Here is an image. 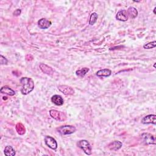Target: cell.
I'll list each match as a JSON object with an SVG mask.
<instances>
[{
  "label": "cell",
  "mask_w": 156,
  "mask_h": 156,
  "mask_svg": "<svg viewBox=\"0 0 156 156\" xmlns=\"http://www.w3.org/2000/svg\"><path fill=\"white\" fill-rule=\"evenodd\" d=\"M16 131L18 134L22 136V135H24L25 134L26 129L23 124L18 123L16 125Z\"/></svg>",
  "instance_id": "cell-18"
},
{
  "label": "cell",
  "mask_w": 156,
  "mask_h": 156,
  "mask_svg": "<svg viewBox=\"0 0 156 156\" xmlns=\"http://www.w3.org/2000/svg\"><path fill=\"white\" fill-rule=\"evenodd\" d=\"M57 131H58L61 135L65 136V135H70L76 132V129L75 126L71 125L62 126L57 129Z\"/></svg>",
  "instance_id": "cell-3"
},
{
  "label": "cell",
  "mask_w": 156,
  "mask_h": 156,
  "mask_svg": "<svg viewBox=\"0 0 156 156\" xmlns=\"http://www.w3.org/2000/svg\"><path fill=\"white\" fill-rule=\"evenodd\" d=\"M1 93H4V94H6L10 96H14L15 95V92L13 90L12 88L7 86H4L1 88Z\"/></svg>",
  "instance_id": "cell-15"
},
{
  "label": "cell",
  "mask_w": 156,
  "mask_h": 156,
  "mask_svg": "<svg viewBox=\"0 0 156 156\" xmlns=\"http://www.w3.org/2000/svg\"><path fill=\"white\" fill-rule=\"evenodd\" d=\"M155 65H156V63H154V69H155Z\"/></svg>",
  "instance_id": "cell-25"
},
{
  "label": "cell",
  "mask_w": 156,
  "mask_h": 156,
  "mask_svg": "<svg viewBox=\"0 0 156 156\" xmlns=\"http://www.w3.org/2000/svg\"><path fill=\"white\" fill-rule=\"evenodd\" d=\"M0 58H1V65H4V64H7V60L6 58H4V57L2 55H1L0 56Z\"/></svg>",
  "instance_id": "cell-22"
},
{
  "label": "cell",
  "mask_w": 156,
  "mask_h": 156,
  "mask_svg": "<svg viewBox=\"0 0 156 156\" xmlns=\"http://www.w3.org/2000/svg\"><path fill=\"white\" fill-rule=\"evenodd\" d=\"M88 71H89V69L83 68V69H81L80 70H77L76 72V74L77 76H78L79 77H83L85 76V75L87 73Z\"/></svg>",
  "instance_id": "cell-19"
},
{
  "label": "cell",
  "mask_w": 156,
  "mask_h": 156,
  "mask_svg": "<svg viewBox=\"0 0 156 156\" xmlns=\"http://www.w3.org/2000/svg\"><path fill=\"white\" fill-rule=\"evenodd\" d=\"M40 68L41 70L42 71V72L46 75H52L54 73V71H53V69L46 64H41L40 65Z\"/></svg>",
  "instance_id": "cell-12"
},
{
  "label": "cell",
  "mask_w": 156,
  "mask_h": 156,
  "mask_svg": "<svg viewBox=\"0 0 156 156\" xmlns=\"http://www.w3.org/2000/svg\"><path fill=\"white\" fill-rule=\"evenodd\" d=\"M58 89L65 95H72L75 93L73 88L68 85H59Z\"/></svg>",
  "instance_id": "cell-7"
},
{
  "label": "cell",
  "mask_w": 156,
  "mask_h": 156,
  "mask_svg": "<svg viewBox=\"0 0 156 156\" xmlns=\"http://www.w3.org/2000/svg\"><path fill=\"white\" fill-rule=\"evenodd\" d=\"M156 46V41H152V42H149L147 44H145L144 46H143V48L144 49H152V48H155Z\"/></svg>",
  "instance_id": "cell-21"
},
{
  "label": "cell",
  "mask_w": 156,
  "mask_h": 156,
  "mask_svg": "<svg viewBox=\"0 0 156 156\" xmlns=\"http://www.w3.org/2000/svg\"><path fill=\"white\" fill-rule=\"evenodd\" d=\"M51 101L56 106H62L64 104V100L61 96L55 95L51 98Z\"/></svg>",
  "instance_id": "cell-13"
},
{
  "label": "cell",
  "mask_w": 156,
  "mask_h": 156,
  "mask_svg": "<svg viewBox=\"0 0 156 156\" xmlns=\"http://www.w3.org/2000/svg\"><path fill=\"white\" fill-rule=\"evenodd\" d=\"M126 12H127L128 16H129L131 18H136L137 17V15H138L137 10L134 7H129Z\"/></svg>",
  "instance_id": "cell-16"
},
{
  "label": "cell",
  "mask_w": 156,
  "mask_h": 156,
  "mask_svg": "<svg viewBox=\"0 0 156 156\" xmlns=\"http://www.w3.org/2000/svg\"><path fill=\"white\" fill-rule=\"evenodd\" d=\"M111 70L107 69L100 70L96 72V76L98 77H109L111 75Z\"/></svg>",
  "instance_id": "cell-14"
},
{
  "label": "cell",
  "mask_w": 156,
  "mask_h": 156,
  "mask_svg": "<svg viewBox=\"0 0 156 156\" xmlns=\"http://www.w3.org/2000/svg\"><path fill=\"white\" fill-rule=\"evenodd\" d=\"M143 142L147 144H155V138L153 135L149 133H143L142 134Z\"/></svg>",
  "instance_id": "cell-5"
},
{
  "label": "cell",
  "mask_w": 156,
  "mask_h": 156,
  "mask_svg": "<svg viewBox=\"0 0 156 156\" xmlns=\"http://www.w3.org/2000/svg\"><path fill=\"white\" fill-rule=\"evenodd\" d=\"M122 145L123 144L121 142L114 141L108 145V148L111 151H116L119 150L122 147Z\"/></svg>",
  "instance_id": "cell-11"
},
{
  "label": "cell",
  "mask_w": 156,
  "mask_h": 156,
  "mask_svg": "<svg viewBox=\"0 0 156 156\" xmlns=\"http://www.w3.org/2000/svg\"><path fill=\"white\" fill-rule=\"evenodd\" d=\"M20 82L22 85L21 92L23 95H28L34 90V83L32 79L29 77H22L20 79Z\"/></svg>",
  "instance_id": "cell-1"
},
{
  "label": "cell",
  "mask_w": 156,
  "mask_h": 156,
  "mask_svg": "<svg viewBox=\"0 0 156 156\" xmlns=\"http://www.w3.org/2000/svg\"><path fill=\"white\" fill-rule=\"evenodd\" d=\"M142 123L143 124H153L155 125L156 124V115H149L144 117L142 119Z\"/></svg>",
  "instance_id": "cell-9"
},
{
  "label": "cell",
  "mask_w": 156,
  "mask_h": 156,
  "mask_svg": "<svg viewBox=\"0 0 156 156\" xmlns=\"http://www.w3.org/2000/svg\"><path fill=\"white\" fill-rule=\"evenodd\" d=\"M51 25V22L46 18H41L38 22V26L40 28L46 29L49 28Z\"/></svg>",
  "instance_id": "cell-10"
},
{
  "label": "cell",
  "mask_w": 156,
  "mask_h": 156,
  "mask_svg": "<svg viewBox=\"0 0 156 156\" xmlns=\"http://www.w3.org/2000/svg\"><path fill=\"white\" fill-rule=\"evenodd\" d=\"M21 12H22V11H21V10L18 9L17 10H15V11L14 12L13 14L14 16H19V15L21 14Z\"/></svg>",
  "instance_id": "cell-23"
},
{
  "label": "cell",
  "mask_w": 156,
  "mask_h": 156,
  "mask_svg": "<svg viewBox=\"0 0 156 156\" xmlns=\"http://www.w3.org/2000/svg\"><path fill=\"white\" fill-rule=\"evenodd\" d=\"M77 147L82 149L87 155H91L92 153V148L90 143L85 140H80L77 143Z\"/></svg>",
  "instance_id": "cell-2"
},
{
  "label": "cell",
  "mask_w": 156,
  "mask_h": 156,
  "mask_svg": "<svg viewBox=\"0 0 156 156\" xmlns=\"http://www.w3.org/2000/svg\"><path fill=\"white\" fill-rule=\"evenodd\" d=\"M155 10H156V7L154 9V14H156V13H155Z\"/></svg>",
  "instance_id": "cell-24"
},
{
  "label": "cell",
  "mask_w": 156,
  "mask_h": 156,
  "mask_svg": "<svg viewBox=\"0 0 156 156\" xmlns=\"http://www.w3.org/2000/svg\"><path fill=\"white\" fill-rule=\"evenodd\" d=\"M4 154L7 156H14L16 154L15 153V149L10 147V146H7L4 149Z\"/></svg>",
  "instance_id": "cell-17"
},
{
  "label": "cell",
  "mask_w": 156,
  "mask_h": 156,
  "mask_svg": "<svg viewBox=\"0 0 156 156\" xmlns=\"http://www.w3.org/2000/svg\"><path fill=\"white\" fill-rule=\"evenodd\" d=\"M98 14L96 12H93L91 14L90 17V20H89V24L91 26L94 25L98 20Z\"/></svg>",
  "instance_id": "cell-20"
},
{
  "label": "cell",
  "mask_w": 156,
  "mask_h": 156,
  "mask_svg": "<svg viewBox=\"0 0 156 156\" xmlns=\"http://www.w3.org/2000/svg\"><path fill=\"white\" fill-rule=\"evenodd\" d=\"M128 15L126 10H119L116 15L117 20L121 21V22H126L128 20Z\"/></svg>",
  "instance_id": "cell-8"
},
{
  "label": "cell",
  "mask_w": 156,
  "mask_h": 156,
  "mask_svg": "<svg viewBox=\"0 0 156 156\" xmlns=\"http://www.w3.org/2000/svg\"><path fill=\"white\" fill-rule=\"evenodd\" d=\"M50 116L55 119L57 121H64L66 119V117L65 114L62 112H59L56 110H51L50 111Z\"/></svg>",
  "instance_id": "cell-4"
},
{
  "label": "cell",
  "mask_w": 156,
  "mask_h": 156,
  "mask_svg": "<svg viewBox=\"0 0 156 156\" xmlns=\"http://www.w3.org/2000/svg\"><path fill=\"white\" fill-rule=\"evenodd\" d=\"M45 142L46 144L51 149L56 150L58 148V143H57L56 140L52 137L46 136L45 137Z\"/></svg>",
  "instance_id": "cell-6"
}]
</instances>
